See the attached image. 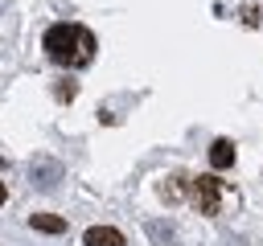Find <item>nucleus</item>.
I'll return each instance as SVG.
<instances>
[{
    "label": "nucleus",
    "instance_id": "obj_1",
    "mask_svg": "<svg viewBox=\"0 0 263 246\" xmlns=\"http://www.w3.org/2000/svg\"><path fill=\"white\" fill-rule=\"evenodd\" d=\"M41 45L58 66H86L95 57V37L82 25H49Z\"/></svg>",
    "mask_w": 263,
    "mask_h": 246
},
{
    "label": "nucleus",
    "instance_id": "obj_2",
    "mask_svg": "<svg viewBox=\"0 0 263 246\" xmlns=\"http://www.w3.org/2000/svg\"><path fill=\"white\" fill-rule=\"evenodd\" d=\"M189 201L197 205V213H218V205H222V180L214 172L193 176L189 180Z\"/></svg>",
    "mask_w": 263,
    "mask_h": 246
},
{
    "label": "nucleus",
    "instance_id": "obj_3",
    "mask_svg": "<svg viewBox=\"0 0 263 246\" xmlns=\"http://www.w3.org/2000/svg\"><path fill=\"white\" fill-rule=\"evenodd\" d=\"M82 242H86V246H123V234L111 230V225H90Z\"/></svg>",
    "mask_w": 263,
    "mask_h": 246
},
{
    "label": "nucleus",
    "instance_id": "obj_4",
    "mask_svg": "<svg viewBox=\"0 0 263 246\" xmlns=\"http://www.w3.org/2000/svg\"><path fill=\"white\" fill-rule=\"evenodd\" d=\"M210 164L214 168H230L234 164V144L230 139H214L210 144Z\"/></svg>",
    "mask_w": 263,
    "mask_h": 246
},
{
    "label": "nucleus",
    "instance_id": "obj_5",
    "mask_svg": "<svg viewBox=\"0 0 263 246\" xmlns=\"http://www.w3.org/2000/svg\"><path fill=\"white\" fill-rule=\"evenodd\" d=\"M33 230H41V234H62V230H66V221H62V217H53V213H33Z\"/></svg>",
    "mask_w": 263,
    "mask_h": 246
},
{
    "label": "nucleus",
    "instance_id": "obj_6",
    "mask_svg": "<svg viewBox=\"0 0 263 246\" xmlns=\"http://www.w3.org/2000/svg\"><path fill=\"white\" fill-rule=\"evenodd\" d=\"M4 197H8V189H4V180H0V205H4Z\"/></svg>",
    "mask_w": 263,
    "mask_h": 246
}]
</instances>
